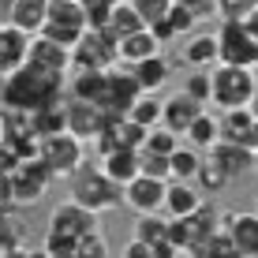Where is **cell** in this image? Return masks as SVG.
Returning <instances> with one entry per match:
<instances>
[{
    "label": "cell",
    "mask_w": 258,
    "mask_h": 258,
    "mask_svg": "<svg viewBox=\"0 0 258 258\" xmlns=\"http://www.w3.org/2000/svg\"><path fill=\"white\" fill-rule=\"evenodd\" d=\"M60 90H64V75L45 71L38 64H23L4 75L0 101H4V109H30L34 112L49 101H60Z\"/></svg>",
    "instance_id": "obj_1"
},
{
    "label": "cell",
    "mask_w": 258,
    "mask_h": 258,
    "mask_svg": "<svg viewBox=\"0 0 258 258\" xmlns=\"http://www.w3.org/2000/svg\"><path fill=\"white\" fill-rule=\"evenodd\" d=\"M71 199L75 202H83L86 210H94V213H101V210H112V206H120L123 202V183H116L109 172H105L101 165H79L75 172H71Z\"/></svg>",
    "instance_id": "obj_2"
},
{
    "label": "cell",
    "mask_w": 258,
    "mask_h": 258,
    "mask_svg": "<svg viewBox=\"0 0 258 258\" xmlns=\"http://www.w3.org/2000/svg\"><path fill=\"white\" fill-rule=\"evenodd\" d=\"M210 75H213V105H221V109H243V105H251L258 97L254 68L217 64Z\"/></svg>",
    "instance_id": "obj_3"
},
{
    "label": "cell",
    "mask_w": 258,
    "mask_h": 258,
    "mask_svg": "<svg viewBox=\"0 0 258 258\" xmlns=\"http://www.w3.org/2000/svg\"><path fill=\"white\" fill-rule=\"evenodd\" d=\"M49 180H52V172H49V165L41 161V157H23V161L12 168V176H8L12 202H15V206H30V202H38L41 195H45Z\"/></svg>",
    "instance_id": "obj_4"
},
{
    "label": "cell",
    "mask_w": 258,
    "mask_h": 258,
    "mask_svg": "<svg viewBox=\"0 0 258 258\" xmlns=\"http://www.w3.org/2000/svg\"><path fill=\"white\" fill-rule=\"evenodd\" d=\"M71 64L75 68H112L120 64V41L109 30H86L79 45L71 49Z\"/></svg>",
    "instance_id": "obj_5"
},
{
    "label": "cell",
    "mask_w": 258,
    "mask_h": 258,
    "mask_svg": "<svg viewBox=\"0 0 258 258\" xmlns=\"http://www.w3.org/2000/svg\"><path fill=\"white\" fill-rule=\"evenodd\" d=\"M221 64H243V68H258V41L243 30L239 19H221Z\"/></svg>",
    "instance_id": "obj_6"
},
{
    "label": "cell",
    "mask_w": 258,
    "mask_h": 258,
    "mask_svg": "<svg viewBox=\"0 0 258 258\" xmlns=\"http://www.w3.org/2000/svg\"><path fill=\"white\" fill-rule=\"evenodd\" d=\"M41 161L49 165L52 176H71L79 165H83V139L71 135V131L41 139Z\"/></svg>",
    "instance_id": "obj_7"
},
{
    "label": "cell",
    "mask_w": 258,
    "mask_h": 258,
    "mask_svg": "<svg viewBox=\"0 0 258 258\" xmlns=\"http://www.w3.org/2000/svg\"><path fill=\"white\" fill-rule=\"evenodd\" d=\"M142 94L146 90H142V83H139V75H135L131 64L120 60V64L109 68V97H105V109L109 112H131V105H135Z\"/></svg>",
    "instance_id": "obj_8"
},
{
    "label": "cell",
    "mask_w": 258,
    "mask_h": 258,
    "mask_svg": "<svg viewBox=\"0 0 258 258\" xmlns=\"http://www.w3.org/2000/svg\"><path fill=\"white\" fill-rule=\"evenodd\" d=\"M109 123V109L97 101H86V97H71L68 101V131L79 139H97Z\"/></svg>",
    "instance_id": "obj_9"
},
{
    "label": "cell",
    "mask_w": 258,
    "mask_h": 258,
    "mask_svg": "<svg viewBox=\"0 0 258 258\" xmlns=\"http://www.w3.org/2000/svg\"><path fill=\"white\" fill-rule=\"evenodd\" d=\"M168 225H172V217H161V213H139L135 221V239L154 247V258H180V247L168 239Z\"/></svg>",
    "instance_id": "obj_10"
},
{
    "label": "cell",
    "mask_w": 258,
    "mask_h": 258,
    "mask_svg": "<svg viewBox=\"0 0 258 258\" xmlns=\"http://www.w3.org/2000/svg\"><path fill=\"white\" fill-rule=\"evenodd\" d=\"M165 195H168V180L139 172L135 180L123 187V202H127L131 210H139V213H154V210H165Z\"/></svg>",
    "instance_id": "obj_11"
},
{
    "label": "cell",
    "mask_w": 258,
    "mask_h": 258,
    "mask_svg": "<svg viewBox=\"0 0 258 258\" xmlns=\"http://www.w3.org/2000/svg\"><path fill=\"white\" fill-rule=\"evenodd\" d=\"M90 228H97V213L94 210H86L83 202H60L56 210H52V217H49V232H60V236H71V239H79L83 232H90Z\"/></svg>",
    "instance_id": "obj_12"
},
{
    "label": "cell",
    "mask_w": 258,
    "mask_h": 258,
    "mask_svg": "<svg viewBox=\"0 0 258 258\" xmlns=\"http://www.w3.org/2000/svg\"><path fill=\"white\" fill-rule=\"evenodd\" d=\"M30 38H34V34H26L23 26H15L12 19L0 23V75H8V71H15V68L26 64Z\"/></svg>",
    "instance_id": "obj_13"
},
{
    "label": "cell",
    "mask_w": 258,
    "mask_h": 258,
    "mask_svg": "<svg viewBox=\"0 0 258 258\" xmlns=\"http://www.w3.org/2000/svg\"><path fill=\"white\" fill-rule=\"evenodd\" d=\"M26 64H38L45 71H56V75H64L71 68V49L60 45V41L45 38V34H34L30 38V52H26Z\"/></svg>",
    "instance_id": "obj_14"
},
{
    "label": "cell",
    "mask_w": 258,
    "mask_h": 258,
    "mask_svg": "<svg viewBox=\"0 0 258 258\" xmlns=\"http://www.w3.org/2000/svg\"><path fill=\"white\" fill-rule=\"evenodd\" d=\"M221 139H232V142H243V146L258 150V116L251 112V105L221 112Z\"/></svg>",
    "instance_id": "obj_15"
},
{
    "label": "cell",
    "mask_w": 258,
    "mask_h": 258,
    "mask_svg": "<svg viewBox=\"0 0 258 258\" xmlns=\"http://www.w3.org/2000/svg\"><path fill=\"white\" fill-rule=\"evenodd\" d=\"M199 116H202V101L183 90V94H176V97H168V101H165V120L161 123H168V127L180 131V135H187V127Z\"/></svg>",
    "instance_id": "obj_16"
},
{
    "label": "cell",
    "mask_w": 258,
    "mask_h": 258,
    "mask_svg": "<svg viewBox=\"0 0 258 258\" xmlns=\"http://www.w3.org/2000/svg\"><path fill=\"white\" fill-rule=\"evenodd\" d=\"M210 154L217 157V161L225 165L232 176L247 172V168H254V161H258V150L243 146V142H232V139H217V142L210 146Z\"/></svg>",
    "instance_id": "obj_17"
},
{
    "label": "cell",
    "mask_w": 258,
    "mask_h": 258,
    "mask_svg": "<svg viewBox=\"0 0 258 258\" xmlns=\"http://www.w3.org/2000/svg\"><path fill=\"white\" fill-rule=\"evenodd\" d=\"M161 45H165V41L157 38L150 26H142V30L127 34V38L120 41V60H123V64H139V60L157 56V52H161Z\"/></svg>",
    "instance_id": "obj_18"
},
{
    "label": "cell",
    "mask_w": 258,
    "mask_h": 258,
    "mask_svg": "<svg viewBox=\"0 0 258 258\" xmlns=\"http://www.w3.org/2000/svg\"><path fill=\"white\" fill-rule=\"evenodd\" d=\"M71 94L105 105V97H109V68H79L75 83H71Z\"/></svg>",
    "instance_id": "obj_19"
},
{
    "label": "cell",
    "mask_w": 258,
    "mask_h": 258,
    "mask_svg": "<svg viewBox=\"0 0 258 258\" xmlns=\"http://www.w3.org/2000/svg\"><path fill=\"white\" fill-rule=\"evenodd\" d=\"M8 19L15 26H23L26 34H41V26L49 19V0H15Z\"/></svg>",
    "instance_id": "obj_20"
},
{
    "label": "cell",
    "mask_w": 258,
    "mask_h": 258,
    "mask_svg": "<svg viewBox=\"0 0 258 258\" xmlns=\"http://www.w3.org/2000/svg\"><path fill=\"white\" fill-rule=\"evenodd\" d=\"M101 168H105V172H109L116 183H123V187H127V183L142 172V165H139V150H112V154H105V157H101Z\"/></svg>",
    "instance_id": "obj_21"
},
{
    "label": "cell",
    "mask_w": 258,
    "mask_h": 258,
    "mask_svg": "<svg viewBox=\"0 0 258 258\" xmlns=\"http://www.w3.org/2000/svg\"><path fill=\"white\" fill-rule=\"evenodd\" d=\"M34 131H38L41 139L68 131V101H64V97H60V101L41 105V109H34Z\"/></svg>",
    "instance_id": "obj_22"
},
{
    "label": "cell",
    "mask_w": 258,
    "mask_h": 258,
    "mask_svg": "<svg viewBox=\"0 0 258 258\" xmlns=\"http://www.w3.org/2000/svg\"><path fill=\"white\" fill-rule=\"evenodd\" d=\"M142 26H146V19L139 15V8L131 4V0H116V8H112V19H109V26H101V30H109L116 41H123L127 34L142 30Z\"/></svg>",
    "instance_id": "obj_23"
},
{
    "label": "cell",
    "mask_w": 258,
    "mask_h": 258,
    "mask_svg": "<svg viewBox=\"0 0 258 258\" xmlns=\"http://www.w3.org/2000/svg\"><path fill=\"white\" fill-rule=\"evenodd\" d=\"M202 206V199L195 195V187L187 180H168V195H165V210L168 217H183V213H195Z\"/></svg>",
    "instance_id": "obj_24"
},
{
    "label": "cell",
    "mask_w": 258,
    "mask_h": 258,
    "mask_svg": "<svg viewBox=\"0 0 258 258\" xmlns=\"http://www.w3.org/2000/svg\"><path fill=\"white\" fill-rule=\"evenodd\" d=\"M236 243H239V254L243 258H258V213H239V217L228 221Z\"/></svg>",
    "instance_id": "obj_25"
},
{
    "label": "cell",
    "mask_w": 258,
    "mask_h": 258,
    "mask_svg": "<svg viewBox=\"0 0 258 258\" xmlns=\"http://www.w3.org/2000/svg\"><path fill=\"white\" fill-rule=\"evenodd\" d=\"M56 26H71V30H90L86 26V8L79 0H49V19Z\"/></svg>",
    "instance_id": "obj_26"
},
{
    "label": "cell",
    "mask_w": 258,
    "mask_h": 258,
    "mask_svg": "<svg viewBox=\"0 0 258 258\" xmlns=\"http://www.w3.org/2000/svg\"><path fill=\"white\" fill-rule=\"evenodd\" d=\"M183 60L195 68H206V64H221V45H217V34H199L195 41H187L183 49Z\"/></svg>",
    "instance_id": "obj_27"
},
{
    "label": "cell",
    "mask_w": 258,
    "mask_h": 258,
    "mask_svg": "<svg viewBox=\"0 0 258 258\" xmlns=\"http://www.w3.org/2000/svg\"><path fill=\"white\" fill-rule=\"evenodd\" d=\"M135 68V75H139V83H142V90H161V86L168 83V60L157 52V56H150V60H139V64H131Z\"/></svg>",
    "instance_id": "obj_28"
},
{
    "label": "cell",
    "mask_w": 258,
    "mask_h": 258,
    "mask_svg": "<svg viewBox=\"0 0 258 258\" xmlns=\"http://www.w3.org/2000/svg\"><path fill=\"white\" fill-rule=\"evenodd\" d=\"M199 146H180L168 154L172 161V180H199V168H202V154H195Z\"/></svg>",
    "instance_id": "obj_29"
},
{
    "label": "cell",
    "mask_w": 258,
    "mask_h": 258,
    "mask_svg": "<svg viewBox=\"0 0 258 258\" xmlns=\"http://www.w3.org/2000/svg\"><path fill=\"white\" fill-rule=\"evenodd\" d=\"M187 139H191V146H199V150H210L213 142L221 139V120H213V116H206L202 112L199 120L187 127Z\"/></svg>",
    "instance_id": "obj_30"
},
{
    "label": "cell",
    "mask_w": 258,
    "mask_h": 258,
    "mask_svg": "<svg viewBox=\"0 0 258 258\" xmlns=\"http://www.w3.org/2000/svg\"><path fill=\"white\" fill-rule=\"evenodd\" d=\"M228 180H232V172H228V168L221 165L213 154H206V157H202V168H199V183H202L206 191H221V187H228Z\"/></svg>",
    "instance_id": "obj_31"
},
{
    "label": "cell",
    "mask_w": 258,
    "mask_h": 258,
    "mask_svg": "<svg viewBox=\"0 0 258 258\" xmlns=\"http://www.w3.org/2000/svg\"><path fill=\"white\" fill-rule=\"evenodd\" d=\"M206 258H243V254H239V243H236V236H232V228H228V225H221L217 232L210 236Z\"/></svg>",
    "instance_id": "obj_32"
},
{
    "label": "cell",
    "mask_w": 258,
    "mask_h": 258,
    "mask_svg": "<svg viewBox=\"0 0 258 258\" xmlns=\"http://www.w3.org/2000/svg\"><path fill=\"white\" fill-rule=\"evenodd\" d=\"M131 116H135L139 123H146V127H157V123L165 120V105L157 101L154 94H142L135 105H131Z\"/></svg>",
    "instance_id": "obj_33"
},
{
    "label": "cell",
    "mask_w": 258,
    "mask_h": 258,
    "mask_svg": "<svg viewBox=\"0 0 258 258\" xmlns=\"http://www.w3.org/2000/svg\"><path fill=\"white\" fill-rule=\"evenodd\" d=\"M142 150L172 154V150H180V131H172L168 123H157V127H150V135H146V146H142Z\"/></svg>",
    "instance_id": "obj_34"
},
{
    "label": "cell",
    "mask_w": 258,
    "mask_h": 258,
    "mask_svg": "<svg viewBox=\"0 0 258 258\" xmlns=\"http://www.w3.org/2000/svg\"><path fill=\"white\" fill-rule=\"evenodd\" d=\"M139 165L146 176H157V180H172V161L168 154H157V150H139Z\"/></svg>",
    "instance_id": "obj_35"
},
{
    "label": "cell",
    "mask_w": 258,
    "mask_h": 258,
    "mask_svg": "<svg viewBox=\"0 0 258 258\" xmlns=\"http://www.w3.org/2000/svg\"><path fill=\"white\" fill-rule=\"evenodd\" d=\"M105 254H109V239H105L101 228H90V232L79 236V251H75V258H105Z\"/></svg>",
    "instance_id": "obj_36"
},
{
    "label": "cell",
    "mask_w": 258,
    "mask_h": 258,
    "mask_svg": "<svg viewBox=\"0 0 258 258\" xmlns=\"http://www.w3.org/2000/svg\"><path fill=\"white\" fill-rule=\"evenodd\" d=\"M75 251H79V239H71V236H60V232H45L41 254H49V258H75Z\"/></svg>",
    "instance_id": "obj_37"
},
{
    "label": "cell",
    "mask_w": 258,
    "mask_h": 258,
    "mask_svg": "<svg viewBox=\"0 0 258 258\" xmlns=\"http://www.w3.org/2000/svg\"><path fill=\"white\" fill-rule=\"evenodd\" d=\"M83 8H86V26H90V30H101V26H109L116 0H86Z\"/></svg>",
    "instance_id": "obj_38"
},
{
    "label": "cell",
    "mask_w": 258,
    "mask_h": 258,
    "mask_svg": "<svg viewBox=\"0 0 258 258\" xmlns=\"http://www.w3.org/2000/svg\"><path fill=\"white\" fill-rule=\"evenodd\" d=\"M131 4L139 8V15L146 19V26L168 19V12H172V0H131Z\"/></svg>",
    "instance_id": "obj_39"
},
{
    "label": "cell",
    "mask_w": 258,
    "mask_h": 258,
    "mask_svg": "<svg viewBox=\"0 0 258 258\" xmlns=\"http://www.w3.org/2000/svg\"><path fill=\"white\" fill-rule=\"evenodd\" d=\"M168 23H172V30L176 34H187L195 23H199V15L191 12L187 4H180V0H172V12H168Z\"/></svg>",
    "instance_id": "obj_40"
},
{
    "label": "cell",
    "mask_w": 258,
    "mask_h": 258,
    "mask_svg": "<svg viewBox=\"0 0 258 258\" xmlns=\"http://www.w3.org/2000/svg\"><path fill=\"white\" fill-rule=\"evenodd\" d=\"M8 254H23V247H19V232L12 228V221L4 213L0 217V258H8Z\"/></svg>",
    "instance_id": "obj_41"
},
{
    "label": "cell",
    "mask_w": 258,
    "mask_h": 258,
    "mask_svg": "<svg viewBox=\"0 0 258 258\" xmlns=\"http://www.w3.org/2000/svg\"><path fill=\"white\" fill-rule=\"evenodd\" d=\"M183 90H187L191 97H199V101H213V75H206V71H195Z\"/></svg>",
    "instance_id": "obj_42"
},
{
    "label": "cell",
    "mask_w": 258,
    "mask_h": 258,
    "mask_svg": "<svg viewBox=\"0 0 258 258\" xmlns=\"http://www.w3.org/2000/svg\"><path fill=\"white\" fill-rule=\"evenodd\" d=\"M258 0H217V15L221 19H243L247 12H254Z\"/></svg>",
    "instance_id": "obj_43"
},
{
    "label": "cell",
    "mask_w": 258,
    "mask_h": 258,
    "mask_svg": "<svg viewBox=\"0 0 258 258\" xmlns=\"http://www.w3.org/2000/svg\"><path fill=\"white\" fill-rule=\"evenodd\" d=\"M180 4H187L199 19H210V15H217V0H180Z\"/></svg>",
    "instance_id": "obj_44"
},
{
    "label": "cell",
    "mask_w": 258,
    "mask_h": 258,
    "mask_svg": "<svg viewBox=\"0 0 258 258\" xmlns=\"http://www.w3.org/2000/svg\"><path fill=\"white\" fill-rule=\"evenodd\" d=\"M123 254H127V258H154V247H150V243H142V239H131Z\"/></svg>",
    "instance_id": "obj_45"
},
{
    "label": "cell",
    "mask_w": 258,
    "mask_h": 258,
    "mask_svg": "<svg viewBox=\"0 0 258 258\" xmlns=\"http://www.w3.org/2000/svg\"><path fill=\"white\" fill-rule=\"evenodd\" d=\"M15 165H19V157H15L12 150L4 146V150H0V176H12V168H15Z\"/></svg>",
    "instance_id": "obj_46"
},
{
    "label": "cell",
    "mask_w": 258,
    "mask_h": 258,
    "mask_svg": "<svg viewBox=\"0 0 258 258\" xmlns=\"http://www.w3.org/2000/svg\"><path fill=\"white\" fill-rule=\"evenodd\" d=\"M150 30H154V34H157V38H161V41H172V38H176V30H172V23H168V19L154 23V26H150Z\"/></svg>",
    "instance_id": "obj_47"
},
{
    "label": "cell",
    "mask_w": 258,
    "mask_h": 258,
    "mask_svg": "<svg viewBox=\"0 0 258 258\" xmlns=\"http://www.w3.org/2000/svg\"><path fill=\"white\" fill-rule=\"evenodd\" d=\"M239 23H243V30H247V34H251V38L258 41V8H254V12H247Z\"/></svg>",
    "instance_id": "obj_48"
},
{
    "label": "cell",
    "mask_w": 258,
    "mask_h": 258,
    "mask_svg": "<svg viewBox=\"0 0 258 258\" xmlns=\"http://www.w3.org/2000/svg\"><path fill=\"white\" fill-rule=\"evenodd\" d=\"M12 4H15V0H0V15H4V12H12Z\"/></svg>",
    "instance_id": "obj_49"
},
{
    "label": "cell",
    "mask_w": 258,
    "mask_h": 258,
    "mask_svg": "<svg viewBox=\"0 0 258 258\" xmlns=\"http://www.w3.org/2000/svg\"><path fill=\"white\" fill-rule=\"evenodd\" d=\"M79 4H86V0H79Z\"/></svg>",
    "instance_id": "obj_50"
},
{
    "label": "cell",
    "mask_w": 258,
    "mask_h": 258,
    "mask_svg": "<svg viewBox=\"0 0 258 258\" xmlns=\"http://www.w3.org/2000/svg\"><path fill=\"white\" fill-rule=\"evenodd\" d=\"M254 116H258V109H254Z\"/></svg>",
    "instance_id": "obj_51"
}]
</instances>
